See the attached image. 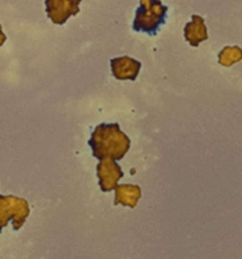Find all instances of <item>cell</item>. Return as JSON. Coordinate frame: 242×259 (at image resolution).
Wrapping results in <instances>:
<instances>
[{"mask_svg": "<svg viewBox=\"0 0 242 259\" xmlns=\"http://www.w3.org/2000/svg\"><path fill=\"white\" fill-rule=\"evenodd\" d=\"M184 38L192 47H198L199 43L208 39V33L203 18L197 14L192 15V22L187 23L184 27Z\"/></svg>", "mask_w": 242, "mask_h": 259, "instance_id": "cell-7", "label": "cell"}, {"mask_svg": "<svg viewBox=\"0 0 242 259\" xmlns=\"http://www.w3.org/2000/svg\"><path fill=\"white\" fill-rule=\"evenodd\" d=\"M30 214L29 204L22 197L0 194V233L12 222L13 229L19 230Z\"/></svg>", "mask_w": 242, "mask_h": 259, "instance_id": "cell-3", "label": "cell"}, {"mask_svg": "<svg viewBox=\"0 0 242 259\" xmlns=\"http://www.w3.org/2000/svg\"><path fill=\"white\" fill-rule=\"evenodd\" d=\"M115 205H123L134 209L138 205L139 199L141 197V189L138 185H118L115 187Z\"/></svg>", "mask_w": 242, "mask_h": 259, "instance_id": "cell-8", "label": "cell"}, {"mask_svg": "<svg viewBox=\"0 0 242 259\" xmlns=\"http://www.w3.org/2000/svg\"><path fill=\"white\" fill-rule=\"evenodd\" d=\"M123 176V169L116 163L115 159H101L100 163L97 164V177L101 191L108 192L111 190H115V187L117 186V181Z\"/></svg>", "mask_w": 242, "mask_h": 259, "instance_id": "cell-5", "label": "cell"}, {"mask_svg": "<svg viewBox=\"0 0 242 259\" xmlns=\"http://www.w3.org/2000/svg\"><path fill=\"white\" fill-rule=\"evenodd\" d=\"M5 40H7V35H5L4 33H3V27H2V24H0V47H2V46L4 45Z\"/></svg>", "mask_w": 242, "mask_h": 259, "instance_id": "cell-10", "label": "cell"}, {"mask_svg": "<svg viewBox=\"0 0 242 259\" xmlns=\"http://www.w3.org/2000/svg\"><path fill=\"white\" fill-rule=\"evenodd\" d=\"M166 14L168 7L161 0H140V5L135 12L133 29L154 37L161 25L165 24Z\"/></svg>", "mask_w": 242, "mask_h": 259, "instance_id": "cell-2", "label": "cell"}, {"mask_svg": "<svg viewBox=\"0 0 242 259\" xmlns=\"http://www.w3.org/2000/svg\"><path fill=\"white\" fill-rule=\"evenodd\" d=\"M81 2L82 0H45V12L54 24L63 25L70 17L78 14Z\"/></svg>", "mask_w": 242, "mask_h": 259, "instance_id": "cell-4", "label": "cell"}, {"mask_svg": "<svg viewBox=\"0 0 242 259\" xmlns=\"http://www.w3.org/2000/svg\"><path fill=\"white\" fill-rule=\"evenodd\" d=\"M130 138L121 132L117 123L98 124L91 134L88 146L98 161L105 158L120 161L130 148Z\"/></svg>", "mask_w": 242, "mask_h": 259, "instance_id": "cell-1", "label": "cell"}, {"mask_svg": "<svg viewBox=\"0 0 242 259\" xmlns=\"http://www.w3.org/2000/svg\"><path fill=\"white\" fill-rule=\"evenodd\" d=\"M242 60V50L238 46H227L218 53V63L223 67H229Z\"/></svg>", "mask_w": 242, "mask_h": 259, "instance_id": "cell-9", "label": "cell"}, {"mask_svg": "<svg viewBox=\"0 0 242 259\" xmlns=\"http://www.w3.org/2000/svg\"><path fill=\"white\" fill-rule=\"evenodd\" d=\"M111 72L116 80H130L135 81L138 77L141 68V62L129 57V56H123V57H116L110 61Z\"/></svg>", "mask_w": 242, "mask_h": 259, "instance_id": "cell-6", "label": "cell"}]
</instances>
